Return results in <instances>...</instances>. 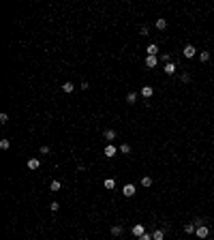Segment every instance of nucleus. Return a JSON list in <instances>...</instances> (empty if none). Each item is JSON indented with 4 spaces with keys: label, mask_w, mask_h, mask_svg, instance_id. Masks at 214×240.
Masks as SVG:
<instances>
[{
    "label": "nucleus",
    "mask_w": 214,
    "mask_h": 240,
    "mask_svg": "<svg viewBox=\"0 0 214 240\" xmlns=\"http://www.w3.org/2000/svg\"><path fill=\"white\" fill-rule=\"evenodd\" d=\"M199 60H201V62H208V60H210V52H201V54H199Z\"/></svg>",
    "instance_id": "obj_23"
},
{
    "label": "nucleus",
    "mask_w": 214,
    "mask_h": 240,
    "mask_svg": "<svg viewBox=\"0 0 214 240\" xmlns=\"http://www.w3.org/2000/svg\"><path fill=\"white\" fill-rule=\"evenodd\" d=\"M60 187H62V184H60V180H51V184H49V191H51V193H58Z\"/></svg>",
    "instance_id": "obj_11"
},
{
    "label": "nucleus",
    "mask_w": 214,
    "mask_h": 240,
    "mask_svg": "<svg viewBox=\"0 0 214 240\" xmlns=\"http://www.w3.org/2000/svg\"><path fill=\"white\" fill-rule=\"evenodd\" d=\"M156 54H158V45H156V43H150V45H148V56H156Z\"/></svg>",
    "instance_id": "obj_12"
},
{
    "label": "nucleus",
    "mask_w": 214,
    "mask_h": 240,
    "mask_svg": "<svg viewBox=\"0 0 214 240\" xmlns=\"http://www.w3.org/2000/svg\"><path fill=\"white\" fill-rule=\"evenodd\" d=\"M142 184H143V187H152V178H150V176H143Z\"/></svg>",
    "instance_id": "obj_22"
},
{
    "label": "nucleus",
    "mask_w": 214,
    "mask_h": 240,
    "mask_svg": "<svg viewBox=\"0 0 214 240\" xmlns=\"http://www.w3.org/2000/svg\"><path fill=\"white\" fill-rule=\"evenodd\" d=\"M49 152H51L49 146H41V155H49Z\"/></svg>",
    "instance_id": "obj_25"
},
{
    "label": "nucleus",
    "mask_w": 214,
    "mask_h": 240,
    "mask_svg": "<svg viewBox=\"0 0 214 240\" xmlns=\"http://www.w3.org/2000/svg\"><path fill=\"white\" fill-rule=\"evenodd\" d=\"M135 191H137L135 184H124V187H122V195H124V197H133Z\"/></svg>",
    "instance_id": "obj_2"
},
{
    "label": "nucleus",
    "mask_w": 214,
    "mask_h": 240,
    "mask_svg": "<svg viewBox=\"0 0 214 240\" xmlns=\"http://www.w3.org/2000/svg\"><path fill=\"white\" fill-rule=\"evenodd\" d=\"M161 58H163V62H165V64H167V62H171V56H169V54H163Z\"/></svg>",
    "instance_id": "obj_28"
},
{
    "label": "nucleus",
    "mask_w": 214,
    "mask_h": 240,
    "mask_svg": "<svg viewBox=\"0 0 214 240\" xmlns=\"http://www.w3.org/2000/svg\"><path fill=\"white\" fill-rule=\"evenodd\" d=\"M111 232V236H122V232H124V227L122 225H114V227L109 229Z\"/></svg>",
    "instance_id": "obj_14"
},
{
    "label": "nucleus",
    "mask_w": 214,
    "mask_h": 240,
    "mask_svg": "<svg viewBox=\"0 0 214 240\" xmlns=\"http://www.w3.org/2000/svg\"><path fill=\"white\" fill-rule=\"evenodd\" d=\"M143 234H146V227H143V225H133V236L139 238V236H143Z\"/></svg>",
    "instance_id": "obj_8"
},
{
    "label": "nucleus",
    "mask_w": 214,
    "mask_h": 240,
    "mask_svg": "<svg viewBox=\"0 0 214 240\" xmlns=\"http://www.w3.org/2000/svg\"><path fill=\"white\" fill-rule=\"evenodd\" d=\"M118 150L122 152V155H129V152H131V146H129V144H120Z\"/></svg>",
    "instance_id": "obj_20"
},
{
    "label": "nucleus",
    "mask_w": 214,
    "mask_h": 240,
    "mask_svg": "<svg viewBox=\"0 0 214 240\" xmlns=\"http://www.w3.org/2000/svg\"><path fill=\"white\" fill-rule=\"evenodd\" d=\"M182 54H184V58H193V56L197 54V49L193 47V45H184V49H182Z\"/></svg>",
    "instance_id": "obj_3"
},
{
    "label": "nucleus",
    "mask_w": 214,
    "mask_h": 240,
    "mask_svg": "<svg viewBox=\"0 0 214 240\" xmlns=\"http://www.w3.org/2000/svg\"><path fill=\"white\" fill-rule=\"evenodd\" d=\"M180 82H182V84H189V82H190V75H189V73H182V75H180Z\"/></svg>",
    "instance_id": "obj_24"
},
{
    "label": "nucleus",
    "mask_w": 214,
    "mask_h": 240,
    "mask_svg": "<svg viewBox=\"0 0 214 240\" xmlns=\"http://www.w3.org/2000/svg\"><path fill=\"white\" fill-rule=\"evenodd\" d=\"M49 208H51V210L56 212V210H58V208H60V204H58V202H51V204H49Z\"/></svg>",
    "instance_id": "obj_27"
},
{
    "label": "nucleus",
    "mask_w": 214,
    "mask_h": 240,
    "mask_svg": "<svg viewBox=\"0 0 214 240\" xmlns=\"http://www.w3.org/2000/svg\"><path fill=\"white\" fill-rule=\"evenodd\" d=\"M176 69H178V67H176L174 62H167V64H165V69H163V71H165L167 75H174V73H176Z\"/></svg>",
    "instance_id": "obj_9"
},
{
    "label": "nucleus",
    "mask_w": 214,
    "mask_h": 240,
    "mask_svg": "<svg viewBox=\"0 0 214 240\" xmlns=\"http://www.w3.org/2000/svg\"><path fill=\"white\" fill-rule=\"evenodd\" d=\"M156 64H158V58H156V56H146V67H148V69H154Z\"/></svg>",
    "instance_id": "obj_4"
},
{
    "label": "nucleus",
    "mask_w": 214,
    "mask_h": 240,
    "mask_svg": "<svg viewBox=\"0 0 214 240\" xmlns=\"http://www.w3.org/2000/svg\"><path fill=\"white\" fill-rule=\"evenodd\" d=\"M0 122L7 124V122H9V116H7V114H0Z\"/></svg>",
    "instance_id": "obj_26"
},
{
    "label": "nucleus",
    "mask_w": 214,
    "mask_h": 240,
    "mask_svg": "<svg viewBox=\"0 0 214 240\" xmlns=\"http://www.w3.org/2000/svg\"><path fill=\"white\" fill-rule=\"evenodd\" d=\"M195 229H197L195 223H186V225H184V232H186V234H195Z\"/></svg>",
    "instance_id": "obj_17"
},
{
    "label": "nucleus",
    "mask_w": 214,
    "mask_h": 240,
    "mask_svg": "<svg viewBox=\"0 0 214 240\" xmlns=\"http://www.w3.org/2000/svg\"><path fill=\"white\" fill-rule=\"evenodd\" d=\"M62 90L69 95V92H73V90H75V84H73V82H64V84H62Z\"/></svg>",
    "instance_id": "obj_13"
},
{
    "label": "nucleus",
    "mask_w": 214,
    "mask_h": 240,
    "mask_svg": "<svg viewBox=\"0 0 214 240\" xmlns=\"http://www.w3.org/2000/svg\"><path fill=\"white\" fill-rule=\"evenodd\" d=\"M139 240H152V236L150 234H143V236H139Z\"/></svg>",
    "instance_id": "obj_29"
},
{
    "label": "nucleus",
    "mask_w": 214,
    "mask_h": 240,
    "mask_svg": "<svg viewBox=\"0 0 214 240\" xmlns=\"http://www.w3.org/2000/svg\"><path fill=\"white\" fill-rule=\"evenodd\" d=\"M41 165V161L39 159H28V169H36Z\"/></svg>",
    "instance_id": "obj_16"
},
{
    "label": "nucleus",
    "mask_w": 214,
    "mask_h": 240,
    "mask_svg": "<svg viewBox=\"0 0 214 240\" xmlns=\"http://www.w3.org/2000/svg\"><path fill=\"white\" fill-rule=\"evenodd\" d=\"M156 28H158V30H165L167 28V19L165 17H158V19H156Z\"/></svg>",
    "instance_id": "obj_15"
},
{
    "label": "nucleus",
    "mask_w": 214,
    "mask_h": 240,
    "mask_svg": "<svg viewBox=\"0 0 214 240\" xmlns=\"http://www.w3.org/2000/svg\"><path fill=\"white\" fill-rule=\"evenodd\" d=\"M152 95H154V88H152V86H143L142 88V96L143 99H150Z\"/></svg>",
    "instance_id": "obj_6"
},
{
    "label": "nucleus",
    "mask_w": 214,
    "mask_h": 240,
    "mask_svg": "<svg viewBox=\"0 0 214 240\" xmlns=\"http://www.w3.org/2000/svg\"><path fill=\"white\" fill-rule=\"evenodd\" d=\"M152 240H165V232L163 229H154L152 232Z\"/></svg>",
    "instance_id": "obj_10"
},
{
    "label": "nucleus",
    "mask_w": 214,
    "mask_h": 240,
    "mask_svg": "<svg viewBox=\"0 0 214 240\" xmlns=\"http://www.w3.org/2000/svg\"><path fill=\"white\" fill-rule=\"evenodd\" d=\"M0 148H2V150H9V148H11V142H9L7 137H4V139H0Z\"/></svg>",
    "instance_id": "obj_19"
},
{
    "label": "nucleus",
    "mask_w": 214,
    "mask_h": 240,
    "mask_svg": "<svg viewBox=\"0 0 214 240\" xmlns=\"http://www.w3.org/2000/svg\"><path fill=\"white\" fill-rule=\"evenodd\" d=\"M195 234H197V238H208L210 236V229H208V225H199V227L195 229Z\"/></svg>",
    "instance_id": "obj_1"
},
{
    "label": "nucleus",
    "mask_w": 214,
    "mask_h": 240,
    "mask_svg": "<svg viewBox=\"0 0 214 240\" xmlns=\"http://www.w3.org/2000/svg\"><path fill=\"white\" fill-rule=\"evenodd\" d=\"M135 101H137V92H129V95H126V103H135Z\"/></svg>",
    "instance_id": "obj_18"
},
{
    "label": "nucleus",
    "mask_w": 214,
    "mask_h": 240,
    "mask_svg": "<svg viewBox=\"0 0 214 240\" xmlns=\"http://www.w3.org/2000/svg\"><path fill=\"white\" fill-rule=\"evenodd\" d=\"M116 155H118L116 146H114V144H107L105 146V156H109V159H111V156H116Z\"/></svg>",
    "instance_id": "obj_5"
},
{
    "label": "nucleus",
    "mask_w": 214,
    "mask_h": 240,
    "mask_svg": "<svg viewBox=\"0 0 214 240\" xmlns=\"http://www.w3.org/2000/svg\"><path fill=\"white\" fill-rule=\"evenodd\" d=\"M103 184H105V189H114V187H116V180H111V178H107L105 182H103Z\"/></svg>",
    "instance_id": "obj_21"
},
{
    "label": "nucleus",
    "mask_w": 214,
    "mask_h": 240,
    "mask_svg": "<svg viewBox=\"0 0 214 240\" xmlns=\"http://www.w3.org/2000/svg\"><path fill=\"white\" fill-rule=\"evenodd\" d=\"M103 137H105L107 142H109V144H111V142H114V139H116V131H114V129H107V131L103 133Z\"/></svg>",
    "instance_id": "obj_7"
}]
</instances>
